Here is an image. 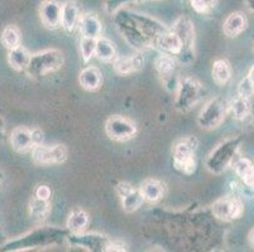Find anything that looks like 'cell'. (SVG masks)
Masks as SVG:
<instances>
[{
    "label": "cell",
    "instance_id": "cell-14",
    "mask_svg": "<svg viewBox=\"0 0 254 252\" xmlns=\"http://www.w3.org/2000/svg\"><path fill=\"white\" fill-rule=\"evenodd\" d=\"M62 3L59 0H45L39 6V18L47 29L55 31L61 27Z\"/></svg>",
    "mask_w": 254,
    "mask_h": 252
},
{
    "label": "cell",
    "instance_id": "cell-44",
    "mask_svg": "<svg viewBox=\"0 0 254 252\" xmlns=\"http://www.w3.org/2000/svg\"><path fill=\"white\" fill-rule=\"evenodd\" d=\"M253 164H254V163H253Z\"/></svg>",
    "mask_w": 254,
    "mask_h": 252
},
{
    "label": "cell",
    "instance_id": "cell-30",
    "mask_svg": "<svg viewBox=\"0 0 254 252\" xmlns=\"http://www.w3.org/2000/svg\"><path fill=\"white\" fill-rule=\"evenodd\" d=\"M0 42H1V46L8 50L20 46V31L18 29V27L13 24L6 25L1 32Z\"/></svg>",
    "mask_w": 254,
    "mask_h": 252
},
{
    "label": "cell",
    "instance_id": "cell-7",
    "mask_svg": "<svg viewBox=\"0 0 254 252\" xmlns=\"http://www.w3.org/2000/svg\"><path fill=\"white\" fill-rule=\"evenodd\" d=\"M229 112V102L221 96H216L207 101L197 117V124L201 129L212 130L219 128Z\"/></svg>",
    "mask_w": 254,
    "mask_h": 252
},
{
    "label": "cell",
    "instance_id": "cell-37",
    "mask_svg": "<svg viewBox=\"0 0 254 252\" xmlns=\"http://www.w3.org/2000/svg\"><path fill=\"white\" fill-rule=\"evenodd\" d=\"M32 133V140H33V147L34 145H38V144H43V139H45V136H43V133L39 129H33V130H31Z\"/></svg>",
    "mask_w": 254,
    "mask_h": 252
},
{
    "label": "cell",
    "instance_id": "cell-29",
    "mask_svg": "<svg viewBox=\"0 0 254 252\" xmlns=\"http://www.w3.org/2000/svg\"><path fill=\"white\" fill-rule=\"evenodd\" d=\"M212 80L219 86H224L229 82L232 77V68L230 64L225 59H218L215 63L212 64Z\"/></svg>",
    "mask_w": 254,
    "mask_h": 252
},
{
    "label": "cell",
    "instance_id": "cell-15",
    "mask_svg": "<svg viewBox=\"0 0 254 252\" xmlns=\"http://www.w3.org/2000/svg\"><path fill=\"white\" fill-rule=\"evenodd\" d=\"M153 48L158 50L161 53H166L177 58L182 50V45L179 36L168 28L167 31L161 33L154 39Z\"/></svg>",
    "mask_w": 254,
    "mask_h": 252
},
{
    "label": "cell",
    "instance_id": "cell-22",
    "mask_svg": "<svg viewBox=\"0 0 254 252\" xmlns=\"http://www.w3.org/2000/svg\"><path fill=\"white\" fill-rule=\"evenodd\" d=\"M72 241L80 245L81 247L90 251H105L106 246L109 245V240L101 235H82L81 233H72Z\"/></svg>",
    "mask_w": 254,
    "mask_h": 252
},
{
    "label": "cell",
    "instance_id": "cell-5",
    "mask_svg": "<svg viewBox=\"0 0 254 252\" xmlns=\"http://www.w3.org/2000/svg\"><path fill=\"white\" fill-rule=\"evenodd\" d=\"M240 144L242 139L239 136L226 139L225 142L220 143L207 156L205 163L207 170L212 174H220L224 172L234 161Z\"/></svg>",
    "mask_w": 254,
    "mask_h": 252
},
{
    "label": "cell",
    "instance_id": "cell-11",
    "mask_svg": "<svg viewBox=\"0 0 254 252\" xmlns=\"http://www.w3.org/2000/svg\"><path fill=\"white\" fill-rule=\"evenodd\" d=\"M243 202L237 196H226L212 203V216L221 221H233L243 213Z\"/></svg>",
    "mask_w": 254,
    "mask_h": 252
},
{
    "label": "cell",
    "instance_id": "cell-39",
    "mask_svg": "<svg viewBox=\"0 0 254 252\" xmlns=\"http://www.w3.org/2000/svg\"><path fill=\"white\" fill-rule=\"evenodd\" d=\"M5 124H4V120L0 117V144H3V143L5 142Z\"/></svg>",
    "mask_w": 254,
    "mask_h": 252
},
{
    "label": "cell",
    "instance_id": "cell-9",
    "mask_svg": "<svg viewBox=\"0 0 254 252\" xmlns=\"http://www.w3.org/2000/svg\"><path fill=\"white\" fill-rule=\"evenodd\" d=\"M137 125L126 116L114 115L105 121V133L114 142L124 143L137 135Z\"/></svg>",
    "mask_w": 254,
    "mask_h": 252
},
{
    "label": "cell",
    "instance_id": "cell-16",
    "mask_svg": "<svg viewBox=\"0 0 254 252\" xmlns=\"http://www.w3.org/2000/svg\"><path fill=\"white\" fill-rule=\"evenodd\" d=\"M144 57L142 53H135L128 57H122V58H115L113 61V68L115 72L120 76H127L130 73H135L143 68L144 66Z\"/></svg>",
    "mask_w": 254,
    "mask_h": 252
},
{
    "label": "cell",
    "instance_id": "cell-36",
    "mask_svg": "<svg viewBox=\"0 0 254 252\" xmlns=\"http://www.w3.org/2000/svg\"><path fill=\"white\" fill-rule=\"evenodd\" d=\"M34 196L37 198H41V200H47L50 201L51 198V188L46 184H42V186H38L36 188V192H34Z\"/></svg>",
    "mask_w": 254,
    "mask_h": 252
},
{
    "label": "cell",
    "instance_id": "cell-17",
    "mask_svg": "<svg viewBox=\"0 0 254 252\" xmlns=\"http://www.w3.org/2000/svg\"><path fill=\"white\" fill-rule=\"evenodd\" d=\"M77 27L82 37L94 39H98L99 37H101L103 24H101V20L99 19L95 13H86L81 15Z\"/></svg>",
    "mask_w": 254,
    "mask_h": 252
},
{
    "label": "cell",
    "instance_id": "cell-41",
    "mask_svg": "<svg viewBox=\"0 0 254 252\" xmlns=\"http://www.w3.org/2000/svg\"><path fill=\"white\" fill-rule=\"evenodd\" d=\"M249 241H251L252 246H254V228L251 231V233H249Z\"/></svg>",
    "mask_w": 254,
    "mask_h": 252
},
{
    "label": "cell",
    "instance_id": "cell-43",
    "mask_svg": "<svg viewBox=\"0 0 254 252\" xmlns=\"http://www.w3.org/2000/svg\"><path fill=\"white\" fill-rule=\"evenodd\" d=\"M3 182H4V174L1 172H0V186L3 184Z\"/></svg>",
    "mask_w": 254,
    "mask_h": 252
},
{
    "label": "cell",
    "instance_id": "cell-38",
    "mask_svg": "<svg viewBox=\"0 0 254 252\" xmlns=\"http://www.w3.org/2000/svg\"><path fill=\"white\" fill-rule=\"evenodd\" d=\"M105 251H127L126 245L122 244V242H109V245L106 246Z\"/></svg>",
    "mask_w": 254,
    "mask_h": 252
},
{
    "label": "cell",
    "instance_id": "cell-10",
    "mask_svg": "<svg viewBox=\"0 0 254 252\" xmlns=\"http://www.w3.org/2000/svg\"><path fill=\"white\" fill-rule=\"evenodd\" d=\"M32 160L38 165L62 164L67 159V149L64 145H34L31 149Z\"/></svg>",
    "mask_w": 254,
    "mask_h": 252
},
{
    "label": "cell",
    "instance_id": "cell-4",
    "mask_svg": "<svg viewBox=\"0 0 254 252\" xmlns=\"http://www.w3.org/2000/svg\"><path fill=\"white\" fill-rule=\"evenodd\" d=\"M64 55L60 50H46L31 54L28 66L25 68L27 75L37 78L48 73L56 72L64 66Z\"/></svg>",
    "mask_w": 254,
    "mask_h": 252
},
{
    "label": "cell",
    "instance_id": "cell-42",
    "mask_svg": "<svg viewBox=\"0 0 254 252\" xmlns=\"http://www.w3.org/2000/svg\"><path fill=\"white\" fill-rule=\"evenodd\" d=\"M246 3L248 4V6L251 8V10L254 11V0H246Z\"/></svg>",
    "mask_w": 254,
    "mask_h": 252
},
{
    "label": "cell",
    "instance_id": "cell-32",
    "mask_svg": "<svg viewBox=\"0 0 254 252\" xmlns=\"http://www.w3.org/2000/svg\"><path fill=\"white\" fill-rule=\"evenodd\" d=\"M95 47H96V39L87 38L82 37L80 41V52H81V58L85 64L95 55Z\"/></svg>",
    "mask_w": 254,
    "mask_h": 252
},
{
    "label": "cell",
    "instance_id": "cell-13",
    "mask_svg": "<svg viewBox=\"0 0 254 252\" xmlns=\"http://www.w3.org/2000/svg\"><path fill=\"white\" fill-rule=\"evenodd\" d=\"M117 192L118 196L120 197L122 208H123L124 212H127V213H133V212H135L145 202L139 188H134L131 184L127 183V182H120V183H118Z\"/></svg>",
    "mask_w": 254,
    "mask_h": 252
},
{
    "label": "cell",
    "instance_id": "cell-8",
    "mask_svg": "<svg viewBox=\"0 0 254 252\" xmlns=\"http://www.w3.org/2000/svg\"><path fill=\"white\" fill-rule=\"evenodd\" d=\"M204 86L192 77H185L179 82L175 106L180 112H187L195 107L202 97Z\"/></svg>",
    "mask_w": 254,
    "mask_h": 252
},
{
    "label": "cell",
    "instance_id": "cell-1",
    "mask_svg": "<svg viewBox=\"0 0 254 252\" xmlns=\"http://www.w3.org/2000/svg\"><path fill=\"white\" fill-rule=\"evenodd\" d=\"M114 22L124 39L139 50L153 47L154 39L168 29L154 18L124 9L115 13Z\"/></svg>",
    "mask_w": 254,
    "mask_h": 252
},
{
    "label": "cell",
    "instance_id": "cell-33",
    "mask_svg": "<svg viewBox=\"0 0 254 252\" xmlns=\"http://www.w3.org/2000/svg\"><path fill=\"white\" fill-rule=\"evenodd\" d=\"M190 5L197 14L207 15L218 5V0H189Z\"/></svg>",
    "mask_w": 254,
    "mask_h": 252
},
{
    "label": "cell",
    "instance_id": "cell-18",
    "mask_svg": "<svg viewBox=\"0 0 254 252\" xmlns=\"http://www.w3.org/2000/svg\"><path fill=\"white\" fill-rule=\"evenodd\" d=\"M247 25H248V19L246 14L242 11H234V13H230L224 20L223 32L226 37L235 38L246 31Z\"/></svg>",
    "mask_w": 254,
    "mask_h": 252
},
{
    "label": "cell",
    "instance_id": "cell-28",
    "mask_svg": "<svg viewBox=\"0 0 254 252\" xmlns=\"http://www.w3.org/2000/svg\"><path fill=\"white\" fill-rule=\"evenodd\" d=\"M96 58L103 62H113L117 58V48L110 39L105 37H99L96 39L95 47Z\"/></svg>",
    "mask_w": 254,
    "mask_h": 252
},
{
    "label": "cell",
    "instance_id": "cell-21",
    "mask_svg": "<svg viewBox=\"0 0 254 252\" xmlns=\"http://www.w3.org/2000/svg\"><path fill=\"white\" fill-rule=\"evenodd\" d=\"M78 83L86 91H96V90L100 89L101 83H103L101 71L94 66L85 67L78 75Z\"/></svg>",
    "mask_w": 254,
    "mask_h": 252
},
{
    "label": "cell",
    "instance_id": "cell-23",
    "mask_svg": "<svg viewBox=\"0 0 254 252\" xmlns=\"http://www.w3.org/2000/svg\"><path fill=\"white\" fill-rule=\"evenodd\" d=\"M232 164L242 183L247 188L254 189V164L247 158H237Z\"/></svg>",
    "mask_w": 254,
    "mask_h": 252
},
{
    "label": "cell",
    "instance_id": "cell-40",
    "mask_svg": "<svg viewBox=\"0 0 254 252\" xmlns=\"http://www.w3.org/2000/svg\"><path fill=\"white\" fill-rule=\"evenodd\" d=\"M247 77H248L249 82H251V85H252V89H253V94H254V66L252 67L251 72H249V75L247 76Z\"/></svg>",
    "mask_w": 254,
    "mask_h": 252
},
{
    "label": "cell",
    "instance_id": "cell-20",
    "mask_svg": "<svg viewBox=\"0 0 254 252\" xmlns=\"http://www.w3.org/2000/svg\"><path fill=\"white\" fill-rule=\"evenodd\" d=\"M10 147L17 152H25L33 148V140H32V133L29 129L24 126L14 128L10 133Z\"/></svg>",
    "mask_w": 254,
    "mask_h": 252
},
{
    "label": "cell",
    "instance_id": "cell-31",
    "mask_svg": "<svg viewBox=\"0 0 254 252\" xmlns=\"http://www.w3.org/2000/svg\"><path fill=\"white\" fill-rule=\"evenodd\" d=\"M51 212L50 201L41 200L34 196L29 202V213L37 221H43L48 217Z\"/></svg>",
    "mask_w": 254,
    "mask_h": 252
},
{
    "label": "cell",
    "instance_id": "cell-34",
    "mask_svg": "<svg viewBox=\"0 0 254 252\" xmlns=\"http://www.w3.org/2000/svg\"><path fill=\"white\" fill-rule=\"evenodd\" d=\"M134 1H143V0H105L104 6L109 14H115L118 10L123 9L128 4L134 3Z\"/></svg>",
    "mask_w": 254,
    "mask_h": 252
},
{
    "label": "cell",
    "instance_id": "cell-27",
    "mask_svg": "<svg viewBox=\"0 0 254 252\" xmlns=\"http://www.w3.org/2000/svg\"><path fill=\"white\" fill-rule=\"evenodd\" d=\"M229 112L237 120H246L252 112V105L249 97L238 95L229 102Z\"/></svg>",
    "mask_w": 254,
    "mask_h": 252
},
{
    "label": "cell",
    "instance_id": "cell-3",
    "mask_svg": "<svg viewBox=\"0 0 254 252\" xmlns=\"http://www.w3.org/2000/svg\"><path fill=\"white\" fill-rule=\"evenodd\" d=\"M198 142L195 136H186L180 139L172 148V159L175 169L191 175L196 172L197 159H196V149Z\"/></svg>",
    "mask_w": 254,
    "mask_h": 252
},
{
    "label": "cell",
    "instance_id": "cell-19",
    "mask_svg": "<svg viewBox=\"0 0 254 252\" xmlns=\"http://www.w3.org/2000/svg\"><path fill=\"white\" fill-rule=\"evenodd\" d=\"M80 9L78 5L72 1L67 0L62 3V11H61V27L64 32L72 33L75 28L77 27L78 20H80Z\"/></svg>",
    "mask_w": 254,
    "mask_h": 252
},
{
    "label": "cell",
    "instance_id": "cell-6",
    "mask_svg": "<svg viewBox=\"0 0 254 252\" xmlns=\"http://www.w3.org/2000/svg\"><path fill=\"white\" fill-rule=\"evenodd\" d=\"M171 31L179 36L182 45V50L177 57V62L181 64H190L195 59V28L190 17L181 15L173 23Z\"/></svg>",
    "mask_w": 254,
    "mask_h": 252
},
{
    "label": "cell",
    "instance_id": "cell-24",
    "mask_svg": "<svg viewBox=\"0 0 254 252\" xmlns=\"http://www.w3.org/2000/svg\"><path fill=\"white\" fill-rule=\"evenodd\" d=\"M144 201L149 203H156L162 200L165 196V184L161 180L157 179H145L139 187Z\"/></svg>",
    "mask_w": 254,
    "mask_h": 252
},
{
    "label": "cell",
    "instance_id": "cell-26",
    "mask_svg": "<svg viewBox=\"0 0 254 252\" xmlns=\"http://www.w3.org/2000/svg\"><path fill=\"white\" fill-rule=\"evenodd\" d=\"M29 58H31V53L23 46H18L8 50V63L15 71H25Z\"/></svg>",
    "mask_w": 254,
    "mask_h": 252
},
{
    "label": "cell",
    "instance_id": "cell-35",
    "mask_svg": "<svg viewBox=\"0 0 254 252\" xmlns=\"http://www.w3.org/2000/svg\"><path fill=\"white\" fill-rule=\"evenodd\" d=\"M238 91H239V95L242 96H246V97H251L253 96V89H252V85L249 82L248 77L244 78L242 82L239 83V87H238Z\"/></svg>",
    "mask_w": 254,
    "mask_h": 252
},
{
    "label": "cell",
    "instance_id": "cell-25",
    "mask_svg": "<svg viewBox=\"0 0 254 252\" xmlns=\"http://www.w3.org/2000/svg\"><path fill=\"white\" fill-rule=\"evenodd\" d=\"M89 214L81 209V208H75L71 211V213L68 214L67 218V230L71 233H81L89 226Z\"/></svg>",
    "mask_w": 254,
    "mask_h": 252
},
{
    "label": "cell",
    "instance_id": "cell-12",
    "mask_svg": "<svg viewBox=\"0 0 254 252\" xmlns=\"http://www.w3.org/2000/svg\"><path fill=\"white\" fill-rule=\"evenodd\" d=\"M154 68L168 90H177L180 81L176 78L177 59L166 53H161L154 61Z\"/></svg>",
    "mask_w": 254,
    "mask_h": 252
},
{
    "label": "cell",
    "instance_id": "cell-2",
    "mask_svg": "<svg viewBox=\"0 0 254 252\" xmlns=\"http://www.w3.org/2000/svg\"><path fill=\"white\" fill-rule=\"evenodd\" d=\"M67 232L64 230H57V228H38L27 235L22 236L20 239L13 240L6 244H4L0 249V251H23V250L34 249V247L46 246L57 240L66 237Z\"/></svg>",
    "mask_w": 254,
    "mask_h": 252
}]
</instances>
